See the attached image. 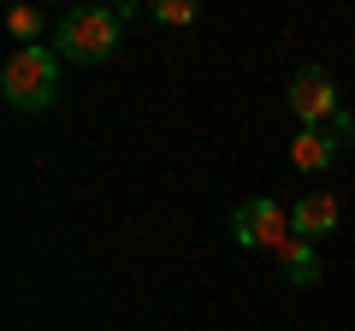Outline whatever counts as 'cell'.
I'll use <instances>...</instances> for the list:
<instances>
[{"mask_svg":"<svg viewBox=\"0 0 355 331\" xmlns=\"http://www.w3.org/2000/svg\"><path fill=\"white\" fill-rule=\"evenodd\" d=\"M154 18H160V24H190V18H196V0H160Z\"/></svg>","mask_w":355,"mask_h":331,"instance_id":"9","label":"cell"},{"mask_svg":"<svg viewBox=\"0 0 355 331\" xmlns=\"http://www.w3.org/2000/svg\"><path fill=\"white\" fill-rule=\"evenodd\" d=\"M231 237H237L243 249H272V255H284V249L296 242V231H291V213H284L279 202L254 195V202H237V213H231Z\"/></svg>","mask_w":355,"mask_h":331,"instance_id":"3","label":"cell"},{"mask_svg":"<svg viewBox=\"0 0 355 331\" xmlns=\"http://www.w3.org/2000/svg\"><path fill=\"white\" fill-rule=\"evenodd\" d=\"M279 260H284V278H291V284H320V255H314V242L296 237Z\"/></svg>","mask_w":355,"mask_h":331,"instance_id":"7","label":"cell"},{"mask_svg":"<svg viewBox=\"0 0 355 331\" xmlns=\"http://www.w3.org/2000/svg\"><path fill=\"white\" fill-rule=\"evenodd\" d=\"M338 148H343V142L331 136V130H302V136L291 142V166H296V172H308V178H320V172L338 160Z\"/></svg>","mask_w":355,"mask_h":331,"instance_id":"6","label":"cell"},{"mask_svg":"<svg viewBox=\"0 0 355 331\" xmlns=\"http://www.w3.org/2000/svg\"><path fill=\"white\" fill-rule=\"evenodd\" d=\"M291 231H296L302 242L331 237V231H338V195H331V190H308L302 202L291 207Z\"/></svg>","mask_w":355,"mask_h":331,"instance_id":"5","label":"cell"},{"mask_svg":"<svg viewBox=\"0 0 355 331\" xmlns=\"http://www.w3.org/2000/svg\"><path fill=\"white\" fill-rule=\"evenodd\" d=\"M0 95L18 107V113H48L53 95H60V53L53 48H18L0 71Z\"/></svg>","mask_w":355,"mask_h":331,"instance_id":"2","label":"cell"},{"mask_svg":"<svg viewBox=\"0 0 355 331\" xmlns=\"http://www.w3.org/2000/svg\"><path fill=\"white\" fill-rule=\"evenodd\" d=\"M6 30H12L24 48H36V42H42V12H36V6H12V12H6Z\"/></svg>","mask_w":355,"mask_h":331,"instance_id":"8","label":"cell"},{"mask_svg":"<svg viewBox=\"0 0 355 331\" xmlns=\"http://www.w3.org/2000/svg\"><path fill=\"white\" fill-rule=\"evenodd\" d=\"M291 113L302 118V130H326L331 118L343 113V107H338V89H331V71L302 65V71L291 77Z\"/></svg>","mask_w":355,"mask_h":331,"instance_id":"4","label":"cell"},{"mask_svg":"<svg viewBox=\"0 0 355 331\" xmlns=\"http://www.w3.org/2000/svg\"><path fill=\"white\" fill-rule=\"evenodd\" d=\"M130 18H137L130 0H125V6H77V12H65L53 48H60V60H71V65H101V60L119 53Z\"/></svg>","mask_w":355,"mask_h":331,"instance_id":"1","label":"cell"},{"mask_svg":"<svg viewBox=\"0 0 355 331\" xmlns=\"http://www.w3.org/2000/svg\"><path fill=\"white\" fill-rule=\"evenodd\" d=\"M331 136H338V142H355V113H338V118H331Z\"/></svg>","mask_w":355,"mask_h":331,"instance_id":"10","label":"cell"}]
</instances>
